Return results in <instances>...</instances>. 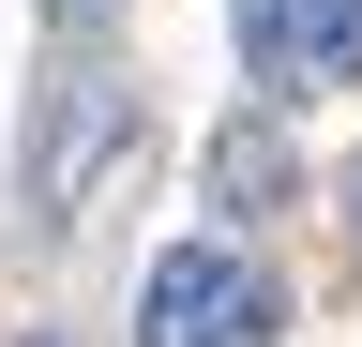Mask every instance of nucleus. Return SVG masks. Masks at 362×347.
Returning a JSON list of instances; mask_svg holds the SVG:
<instances>
[{"label": "nucleus", "instance_id": "obj_1", "mask_svg": "<svg viewBox=\"0 0 362 347\" xmlns=\"http://www.w3.org/2000/svg\"><path fill=\"white\" fill-rule=\"evenodd\" d=\"M272 272L226 227H197V242H166L151 272H136V347H272Z\"/></svg>", "mask_w": 362, "mask_h": 347}, {"label": "nucleus", "instance_id": "obj_2", "mask_svg": "<svg viewBox=\"0 0 362 347\" xmlns=\"http://www.w3.org/2000/svg\"><path fill=\"white\" fill-rule=\"evenodd\" d=\"M121 151H136V91H121V76H61V91H45V121H30V211L61 227V211L106 182Z\"/></svg>", "mask_w": 362, "mask_h": 347}, {"label": "nucleus", "instance_id": "obj_3", "mask_svg": "<svg viewBox=\"0 0 362 347\" xmlns=\"http://www.w3.org/2000/svg\"><path fill=\"white\" fill-rule=\"evenodd\" d=\"M272 196H287V121H226L211 136V211L242 227V211H272Z\"/></svg>", "mask_w": 362, "mask_h": 347}, {"label": "nucleus", "instance_id": "obj_4", "mask_svg": "<svg viewBox=\"0 0 362 347\" xmlns=\"http://www.w3.org/2000/svg\"><path fill=\"white\" fill-rule=\"evenodd\" d=\"M302 76H362V0H302Z\"/></svg>", "mask_w": 362, "mask_h": 347}, {"label": "nucleus", "instance_id": "obj_5", "mask_svg": "<svg viewBox=\"0 0 362 347\" xmlns=\"http://www.w3.org/2000/svg\"><path fill=\"white\" fill-rule=\"evenodd\" d=\"M16 347H76V332H16Z\"/></svg>", "mask_w": 362, "mask_h": 347}, {"label": "nucleus", "instance_id": "obj_6", "mask_svg": "<svg viewBox=\"0 0 362 347\" xmlns=\"http://www.w3.org/2000/svg\"><path fill=\"white\" fill-rule=\"evenodd\" d=\"M347 211H362V166H347Z\"/></svg>", "mask_w": 362, "mask_h": 347}, {"label": "nucleus", "instance_id": "obj_7", "mask_svg": "<svg viewBox=\"0 0 362 347\" xmlns=\"http://www.w3.org/2000/svg\"><path fill=\"white\" fill-rule=\"evenodd\" d=\"M61 16H90V0H61Z\"/></svg>", "mask_w": 362, "mask_h": 347}]
</instances>
